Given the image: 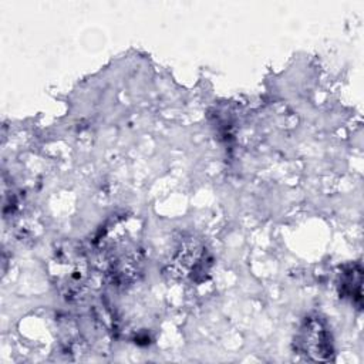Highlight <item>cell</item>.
I'll use <instances>...</instances> for the list:
<instances>
[{"label":"cell","instance_id":"obj_1","mask_svg":"<svg viewBox=\"0 0 364 364\" xmlns=\"http://www.w3.org/2000/svg\"><path fill=\"white\" fill-rule=\"evenodd\" d=\"M297 347L314 361H327L333 354L331 333L320 317H307L297 336Z\"/></svg>","mask_w":364,"mask_h":364},{"label":"cell","instance_id":"obj_2","mask_svg":"<svg viewBox=\"0 0 364 364\" xmlns=\"http://www.w3.org/2000/svg\"><path fill=\"white\" fill-rule=\"evenodd\" d=\"M341 287L344 289V291H346L350 297H357V299L360 300V299H361V294L357 293V291L354 290V287L361 291V269L353 266L348 272H346V273H344V280L341 282Z\"/></svg>","mask_w":364,"mask_h":364}]
</instances>
